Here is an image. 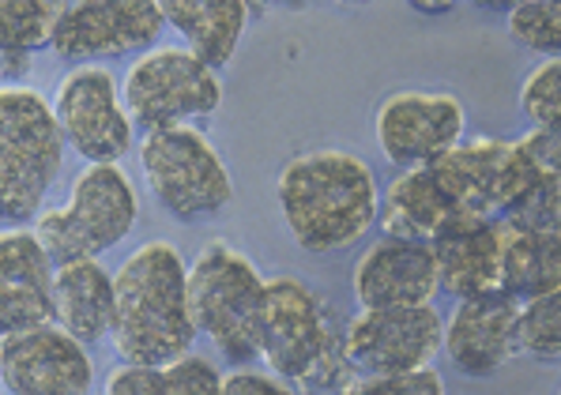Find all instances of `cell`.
Here are the masks:
<instances>
[{
	"mask_svg": "<svg viewBox=\"0 0 561 395\" xmlns=\"http://www.w3.org/2000/svg\"><path fill=\"white\" fill-rule=\"evenodd\" d=\"M343 395H445V381L434 369H414V373H392V376H366L355 381Z\"/></svg>",
	"mask_w": 561,
	"mask_h": 395,
	"instance_id": "f1b7e54d",
	"label": "cell"
},
{
	"mask_svg": "<svg viewBox=\"0 0 561 395\" xmlns=\"http://www.w3.org/2000/svg\"><path fill=\"white\" fill-rule=\"evenodd\" d=\"M106 395H222V373L193 355L170 365H121L110 373Z\"/></svg>",
	"mask_w": 561,
	"mask_h": 395,
	"instance_id": "603a6c76",
	"label": "cell"
},
{
	"mask_svg": "<svg viewBox=\"0 0 561 395\" xmlns=\"http://www.w3.org/2000/svg\"><path fill=\"white\" fill-rule=\"evenodd\" d=\"M110 339L125 365H170L193 350L188 268L170 242L140 245L114 275Z\"/></svg>",
	"mask_w": 561,
	"mask_h": 395,
	"instance_id": "7a4b0ae2",
	"label": "cell"
},
{
	"mask_svg": "<svg viewBox=\"0 0 561 395\" xmlns=\"http://www.w3.org/2000/svg\"><path fill=\"white\" fill-rule=\"evenodd\" d=\"M335 4H366V0H335Z\"/></svg>",
	"mask_w": 561,
	"mask_h": 395,
	"instance_id": "e575fe53",
	"label": "cell"
},
{
	"mask_svg": "<svg viewBox=\"0 0 561 395\" xmlns=\"http://www.w3.org/2000/svg\"><path fill=\"white\" fill-rule=\"evenodd\" d=\"M502 234L505 226L497 219L460 214L430 242L448 298L471 302V298L502 290Z\"/></svg>",
	"mask_w": 561,
	"mask_h": 395,
	"instance_id": "ac0fdd59",
	"label": "cell"
},
{
	"mask_svg": "<svg viewBox=\"0 0 561 395\" xmlns=\"http://www.w3.org/2000/svg\"><path fill=\"white\" fill-rule=\"evenodd\" d=\"M136 219H140V200L128 174L117 162H99L76 177L65 208L46 211L34 222V237L54 264L83 260V256L99 260L106 248L133 234Z\"/></svg>",
	"mask_w": 561,
	"mask_h": 395,
	"instance_id": "8992f818",
	"label": "cell"
},
{
	"mask_svg": "<svg viewBox=\"0 0 561 395\" xmlns=\"http://www.w3.org/2000/svg\"><path fill=\"white\" fill-rule=\"evenodd\" d=\"M222 106V80L193 49H148L125 75V109L144 132L185 125Z\"/></svg>",
	"mask_w": 561,
	"mask_h": 395,
	"instance_id": "ba28073f",
	"label": "cell"
},
{
	"mask_svg": "<svg viewBox=\"0 0 561 395\" xmlns=\"http://www.w3.org/2000/svg\"><path fill=\"white\" fill-rule=\"evenodd\" d=\"M445 321L434 305L362 309L343 328V342L358 373L392 376L426 369L442 350Z\"/></svg>",
	"mask_w": 561,
	"mask_h": 395,
	"instance_id": "8fae6325",
	"label": "cell"
},
{
	"mask_svg": "<svg viewBox=\"0 0 561 395\" xmlns=\"http://www.w3.org/2000/svg\"><path fill=\"white\" fill-rule=\"evenodd\" d=\"M520 355L539 362L561 358V287L520 305Z\"/></svg>",
	"mask_w": 561,
	"mask_h": 395,
	"instance_id": "d4e9b609",
	"label": "cell"
},
{
	"mask_svg": "<svg viewBox=\"0 0 561 395\" xmlns=\"http://www.w3.org/2000/svg\"><path fill=\"white\" fill-rule=\"evenodd\" d=\"M516 148L528 159L531 174L539 177V182L561 185V132H554V128H528V132L516 140Z\"/></svg>",
	"mask_w": 561,
	"mask_h": 395,
	"instance_id": "f546056e",
	"label": "cell"
},
{
	"mask_svg": "<svg viewBox=\"0 0 561 395\" xmlns=\"http://www.w3.org/2000/svg\"><path fill=\"white\" fill-rule=\"evenodd\" d=\"M222 395H298L283 376L275 373H256V369H234L230 376H222Z\"/></svg>",
	"mask_w": 561,
	"mask_h": 395,
	"instance_id": "4dcf8cb0",
	"label": "cell"
},
{
	"mask_svg": "<svg viewBox=\"0 0 561 395\" xmlns=\"http://www.w3.org/2000/svg\"><path fill=\"white\" fill-rule=\"evenodd\" d=\"M65 0H0V54L31 57L54 46Z\"/></svg>",
	"mask_w": 561,
	"mask_h": 395,
	"instance_id": "cb8c5ba5",
	"label": "cell"
},
{
	"mask_svg": "<svg viewBox=\"0 0 561 395\" xmlns=\"http://www.w3.org/2000/svg\"><path fill=\"white\" fill-rule=\"evenodd\" d=\"M419 15H448L456 8V0H408Z\"/></svg>",
	"mask_w": 561,
	"mask_h": 395,
	"instance_id": "1f68e13d",
	"label": "cell"
},
{
	"mask_svg": "<svg viewBox=\"0 0 561 395\" xmlns=\"http://www.w3.org/2000/svg\"><path fill=\"white\" fill-rule=\"evenodd\" d=\"M54 117L60 136L76 154L99 162H121L133 151V117L121 106L117 83L106 68L80 65L60 80L54 98Z\"/></svg>",
	"mask_w": 561,
	"mask_h": 395,
	"instance_id": "30bf717a",
	"label": "cell"
},
{
	"mask_svg": "<svg viewBox=\"0 0 561 395\" xmlns=\"http://www.w3.org/2000/svg\"><path fill=\"white\" fill-rule=\"evenodd\" d=\"M54 324L72 339L99 342L114 324V275L94 256L57 264L54 271Z\"/></svg>",
	"mask_w": 561,
	"mask_h": 395,
	"instance_id": "ffe728a7",
	"label": "cell"
},
{
	"mask_svg": "<svg viewBox=\"0 0 561 395\" xmlns=\"http://www.w3.org/2000/svg\"><path fill=\"white\" fill-rule=\"evenodd\" d=\"M463 102L445 91H400L377 106V143L392 166H430L463 140Z\"/></svg>",
	"mask_w": 561,
	"mask_h": 395,
	"instance_id": "4fadbf2b",
	"label": "cell"
},
{
	"mask_svg": "<svg viewBox=\"0 0 561 395\" xmlns=\"http://www.w3.org/2000/svg\"><path fill=\"white\" fill-rule=\"evenodd\" d=\"M264 282L249 256L219 237L207 242L188 268V313L196 332L234 365L261 358Z\"/></svg>",
	"mask_w": 561,
	"mask_h": 395,
	"instance_id": "277c9868",
	"label": "cell"
},
{
	"mask_svg": "<svg viewBox=\"0 0 561 395\" xmlns=\"http://www.w3.org/2000/svg\"><path fill=\"white\" fill-rule=\"evenodd\" d=\"M508 34L524 49L547 57H561V0H531L508 12Z\"/></svg>",
	"mask_w": 561,
	"mask_h": 395,
	"instance_id": "484cf974",
	"label": "cell"
},
{
	"mask_svg": "<svg viewBox=\"0 0 561 395\" xmlns=\"http://www.w3.org/2000/svg\"><path fill=\"white\" fill-rule=\"evenodd\" d=\"M140 166L154 200L181 222L219 214L234 200V182H230L227 162L215 151V143L193 125L154 128V132L144 136Z\"/></svg>",
	"mask_w": 561,
	"mask_h": 395,
	"instance_id": "52a82bcc",
	"label": "cell"
},
{
	"mask_svg": "<svg viewBox=\"0 0 561 395\" xmlns=\"http://www.w3.org/2000/svg\"><path fill=\"white\" fill-rule=\"evenodd\" d=\"M279 4H287V8H301L306 0H279Z\"/></svg>",
	"mask_w": 561,
	"mask_h": 395,
	"instance_id": "836d02e7",
	"label": "cell"
},
{
	"mask_svg": "<svg viewBox=\"0 0 561 395\" xmlns=\"http://www.w3.org/2000/svg\"><path fill=\"white\" fill-rule=\"evenodd\" d=\"M167 31L159 0H88L68 4L54 31V54L76 65L151 49Z\"/></svg>",
	"mask_w": 561,
	"mask_h": 395,
	"instance_id": "7c38bea8",
	"label": "cell"
},
{
	"mask_svg": "<svg viewBox=\"0 0 561 395\" xmlns=\"http://www.w3.org/2000/svg\"><path fill=\"white\" fill-rule=\"evenodd\" d=\"M479 8H486V12H516V8H524V4H531V0H474Z\"/></svg>",
	"mask_w": 561,
	"mask_h": 395,
	"instance_id": "d6a6232c",
	"label": "cell"
},
{
	"mask_svg": "<svg viewBox=\"0 0 561 395\" xmlns=\"http://www.w3.org/2000/svg\"><path fill=\"white\" fill-rule=\"evenodd\" d=\"M442 294L434 245L381 237L362 253L355 268V298L362 309H403L430 305Z\"/></svg>",
	"mask_w": 561,
	"mask_h": 395,
	"instance_id": "2e32d148",
	"label": "cell"
},
{
	"mask_svg": "<svg viewBox=\"0 0 561 395\" xmlns=\"http://www.w3.org/2000/svg\"><path fill=\"white\" fill-rule=\"evenodd\" d=\"M65 162L54 106L31 88H0V226L38 214Z\"/></svg>",
	"mask_w": 561,
	"mask_h": 395,
	"instance_id": "5b68a950",
	"label": "cell"
},
{
	"mask_svg": "<svg viewBox=\"0 0 561 395\" xmlns=\"http://www.w3.org/2000/svg\"><path fill=\"white\" fill-rule=\"evenodd\" d=\"M453 219H460V208L448 200L430 166L400 170L388 182L377 208V226L385 230V237H403V242L430 245Z\"/></svg>",
	"mask_w": 561,
	"mask_h": 395,
	"instance_id": "d6986e66",
	"label": "cell"
},
{
	"mask_svg": "<svg viewBox=\"0 0 561 395\" xmlns=\"http://www.w3.org/2000/svg\"><path fill=\"white\" fill-rule=\"evenodd\" d=\"M430 170L460 214H479V219H502L539 182L516 140H497V136L460 140L437 154Z\"/></svg>",
	"mask_w": 561,
	"mask_h": 395,
	"instance_id": "9c48e42d",
	"label": "cell"
},
{
	"mask_svg": "<svg viewBox=\"0 0 561 395\" xmlns=\"http://www.w3.org/2000/svg\"><path fill=\"white\" fill-rule=\"evenodd\" d=\"M442 350L463 376H494L520 355V302L482 294L460 302L445 321Z\"/></svg>",
	"mask_w": 561,
	"mask_h": 395,
	"instance_id": "9a60e30c",
	"label": "cell"
},
{
	"mask_svg": "<svg viewBox=\"0 0 561 395\" xmlns=\"http://www.w3.org/2000/svg\"><path fill=\"white\" fill-rule=\"evenodd\" d=\"M91 355L57 324L0 339V381L12 395H91Z\"/></svg>",
	"mask_w": 561,
	"mask_h": 395,
	"instance_id": "5bb4252c",
	"label": "cell"
},
{
	"mask_svg": "<svg viewBox=\"0 0 561 395\" xmlns=\"http://www.w3.org/2000/svg\"><path fill=\"white\" fill-rule=\"evenodd\" d=\"M159 8L167 27H174L215 72L230 65L249 27V0H159Z\"/></svg>",
	"mask_w": 561,
	"mask_h": 395,
	"instance_id": "44dd1931",
	"label": "cell"
},
{
	"mask_svg": "<svg viewBox=\"0 0 561 395\" xmlns=\"http://www.w3.org/2000/svg\"><path fill=\"white\" fill-rule=\"evenodd\" d=\"M520 109L531 128H554L561 132V57H547L535 65L520 88Z\"/></svg>",
	"mask_w": 561,
	"mask_h": 395,
	"instance_id": "4316f807",
	"label": "cell"
},
{
	"mask_svg": "<svg viewBox=\"0 0 561 395\" xmlns=\"http://www.w3.org/2000/svg\"><path fill=\"white\" fill-rule=\"evenodd\" d=\"M505 226V222H502ZM561 287V230H513L502 234V294L535 302Z\"/></svg>",
	"mask_w": 561,
	"mask_h": 395,
	"instance_id": "7402d4cb",
	"label": "cell"
},
{
	"mask_svg": "<svg viewBox=\"0 0 561 395\" xmlns=\"http://www.w3.org/2000/svg\"><path fill=\"white\" fill-rule=\"evenodd\" d=\"M279 211L290 237L306 253H343L374 230L381 188L358 154L306 151L279 170Z\"/></svg>",
	"mask_w": 561,
	"mask_h": 395,
	"instance_id": "6da1fadb",
	"label": "cell"
},
{
	"mask_svg": "<svg viewBox=\"0 0 561 395\" xmlns=\"http://www.w3.org/2000/svg\"><path fill=\"white\" fill-rule=\"evenodd\" d=\"M261 358L301 395H343L362 376L343 328L328 321L313 290L290 275L264 282Z\"/></svg>",
	"mask_w": 561,
	"mask_h": 395,
	"instance_id": "3957f363",
	"label": "cell"
},
{
	"mask_svg": "<svg viewBox=\"0 0 561 395\" xmlns=\"http://www.w3.org/2000/svg\"><path fill=\"white\" fill-rule=\"evenodd\" d=\"M68 4H88V0H65V8H68Z\"/></svg>",
	"mask_w": 561,
	"mask_h": 395,
	"instance_id": "d590c367",
	"label": "cell"
},
{
	"mask_svg": "<svg viewBox=\"0 0 561 395\" xmlns=\"http://www.w3.org/2000/svg\"><path fill=\"white\" fill-rule=\"evenodd\" d=\"M54 271L34 230H0V339L54 324Z\"/></svg>",
	"mask_w": 561,
	"mask_h": 395,
	"instance_id": "e0dca14e",
	"label": "cell"
},
{
	"mask_svg": "<svg viewBox=\"0 0 561 395\" xmlns=\"http://www.w3.org/2000/svg\"><path fill=\"white\" fill-rule=\"evenodd\" d=\"M497 222L513 230H561V185L535 182Z\"/></svg>",
	"mask_w": 561,
	"mask_h": 395,
	"instance_id": "83f0119b",
	"label": "cell"
},
{
	"mask_svg": "<svg viewBox=\"0 0 561 395\" xmlns=\"http://www.w3.org/2000/svg\"><path fill=\"white\" fill-rule=\"evenodd\" d=\"M558 395H561V392H558Z\"/></svg>",
	"mask_w": 561,
	"mask_h": 395,
	"instance_id": "8d00e7d4",
	"label": "cell"
}]
</instances>
